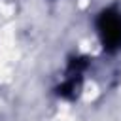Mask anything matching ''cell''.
I'll return each instance as SVG.
<instances>
[{"label":"cell","mask_w":121,"mask_h":121,"mask_svg":"<svg viewBox=\"0 0 121 121\" xmlns=\"http://www.w3.org/2000/svg\"><path fill=\"white\" fill-rule=\"evenodd\" d=\"M96 30L106 51H115L121 47V11L110 8L104 9L96 19Z\"/></svg>","instance_id":"obj_1"}]
</instances>
